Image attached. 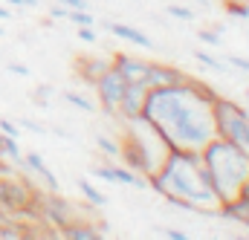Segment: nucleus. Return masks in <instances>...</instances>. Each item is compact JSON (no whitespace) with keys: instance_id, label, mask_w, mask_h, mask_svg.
Returning <instances> with one entry per match:
<instances>
[{"instance_id":"obj_28","label":"nucleus","mask_w":249,"mask_h":240,"mask_svg":"<svg viewBox=\"0 0 249 240\" xmlns=\"http://www.w3.org/2000/svg\"><path fill=\"white\" fill-rule=\"evenodd\" d=\"M78 38L87 41V44H96V32H93V26H78Z\"/></svg>"},{"instance_id":"obj_20","label":"nucleus","mask_w":249,"mask_h":240,"mask_svg":"<svg viewBox=\"0 0 249 240\" xmlns=\"http://www.w3.org/2000/svg\"><path fill=\"white\" fill-rule=\"evenodd\" d=\"M64 102H70L72 107H78V110H84V113H96V104H93L90 99L78 96V93H64Z\"/></svg>"},{"instance_id":"obj_10","label":"nucleus","mask_w":249,"mask_h":240,"mask_svg":"<svg viewBox=\"0 0 249 240\" xmlns=\"http://www.w3.org/2000/svg\"><path fill=\"white\" fill-rule=\"evenodd\" d=\"M41 211H44V217H47L58 232H61L64 226H70V223H72V206H70V203H64V200H58V197L47 200Z\"/></svg>"},{"instance_id":"obj_24","label":"nucleus","mask_w":249,"mask_h":240,"mask_svg":"<svg viewBox=\"0 0 249 240\" xmlns=\"http://www.w3.org/2000/svg\"><path fill=\"white\" fill-rule=\"evenodd\" d=\"M0 133L3 136H12V139H20V127H18V121H12V119H0Z\"/></svg>"},{"instance_id":"obj_8","label":"nucleus","mask_w":249,"mask_h":240,"mask_svg":"<svg viewBox=\"0 0 249 240\" xmlns=\"http://www.w3.org/2000/svg\"><path fill=\"white\" fill-rule=\"evenodd\" d=\"M188 75L183 69H177V67H168V64H148V69H145V84H148V90L151 87H165V84H180V81H186Z\"/></svg>"},{"instance_id":"obj_14","label":"nucleus","mask_w":249,"mask_h":240,"mask_svg":"<svg viewBox=\"0 0 249 240\" xmlns=\"http://www.w3.org/2000/svg\"><path fill=\"white\" fill-rule=\"evenodd\" d=\"M61 238H67V240H99V238H102V232H99L96 226L70 223V226H64V229H61Z\"/></svg>"},{"instance_id":"obj_17","label":"nucleus","mask_w":249,"mask_h":240,"mask_svg":"<svg viewBox=\"0 0 249 240\" xmlns=\"http://www.w3.org/2000/svg\"><path fill=\"white\" fill-rule=\"evenodd\" d=\"M110 168H113V177H116V182H124V185H133V188H148V182L139 180L130 168H122L119 162H110Z\"/></svg>"},{"instance_id":"obj_38","label":"nucleus","mask_w":249,"mask_h":240,"mask_svg":"<svg viewBox=\"0 0 249 240\" xmlns=\"http://www.w3.org/2000/svg\"><path fill=\"white\" fill-rule=\"evenodd\" d=\"M223 3H226V0H223Z\"/></svg>"},{"instance_id":"obj_25","label":"nucleus","mask_w":249,"mask_h":240,"mask_svg":"<svg viewBox=\"0 0 249 240\" xmlns=\"http://www.w3.org/2000/svg\"><path fill=\"white\" fill-rule=\"evenodd\" d=\"M168 15H174V17H180V20H194V12L186 9V6H168Z\"/></svg>"},{"instance_id":"obj_22","label":"nucleus","mask_w":249,"mask_h":240,"mask_svg":"<svg viewBox=\"0 0 249 240\" xmlns=\"http://www.w3.org/2000/svg\"><path fill=\"white\" fill-rule=\"evenodd\" d=\"M96 148L102 154H107V156H119V142H113L107 136H96Z\"/></svg>"},{"instance_id":"obj_3","label":"nucleus","mask_w":249,"mask_h":240,"mask_svg":"<svg viewBox=\"0 0 249 240\" xmlns=\"http://www.w3.org/2000/svg\"><path fill=\"white\" fill-rule=\"evenodd\" d=\"M200 159L212 177V191L217 197V203H226L232 197H238L241 185L249 180V154L241 148H235L232 142L214 136L203 151Z\"/></svg>"},{"instance_id":"obj_26","label":"nucleus","mask_w":249,"mask_h":240,"mask_svg":"<svg viewBox=\"0 0 249 240\" xmlns=\"http://www.w3.org/2000/svg\"><path fill=\"white\" fill-rule=\"evenodd\" d=\"M18 127L20 130H32V133H47L44 124H38V121H32V119H18Z\"/></svg>"},{"instance_id":"obj_9","label":"nucleus","mask_w":249,"mask_h":240,"mask_svg":"<svg viewBox=\"0 0 249 240\" xmlns=\"http://www.w3.org/2000/svg\"><path fill=\"white\" fill-rule=\"evenodd\" d=\"M20 162H23V168H29V171H35L41 180L47 182V188L53 191V194H58V188H61V182H58V177L47 168V162H44V156L41 154H35V151H29V154H23L20 156Z\"/></svg>"},{"instance_id":"obj_35","label":"nucleus","mask_w":249,"mask_h":240,"mask_svg":"<svg viewBox=\"0 0 249 240\" xmlns=\"http://www.w3.org/2000/svg\"><path fill=\"white\" fill-rule=\"evenodd\" d=\"M0 20H9V9L6 6H0Z\"/></svg>"},{"instance_id":"obj_33","label":"nucleus","mask_w":249,"mask_h":240,"mask_svg":"<svg viewBox=\"0 0 249 240\" xmlns=\"http://www.w3.org/2000/svg\"><path fill=\"white\" fill-rule=\"evenodd\" d=\"M165 238H168V240H188V235H186V232H180V229H168V232H165Z\"/></svg>"},{"instance_id":"obj_5","label":"nucleus","mask_w":249,"mask_h":240,"mask_svg":"<svg viewBox=\"0 0 249 240\" xmlns=\"http://www.w3.org/2000/svg\"><path fill=\"white\" fill-rule=\"evenodd\" d=\"M124 87H127V78H124L113 64L96 78V93H99L107 116H116V107H119V102H122V96H124Z\"/></svg>"},{"instance_id":"obj_23","label":"nucleus","mask_w":249,"mask_h":240,"mask_svg":"<svg viewBox=\"0 0 249 240\" xmlns=\"http://www.w3.org/2000/svg\"><path fill=\"white\" fill-rule=\"evenodd\" d=\"M90 174H93V177H99V180L113 182V185H116V177H113V168H110V162H107V165H93V168H90Z\"/></svg>"},{"instance_id":"obj_34","label":"nucleus","mask_w":249,"mask_h":240,"mask_svg":"<svg viewBox=\"0 0 249 240\" xmlns=\"http://www.w3.org/2000/svg\"><path fill=\"white\" fill-rule=\"evenodd\" d=\"M9 6H26V9H35L38 6V0H6Z\"/></svg>"},{"instance_id":"obj_7","label":"nucleus","mask_w":249,"mask_h":240,"mask_svg":"<svg viewBox=\"0 0 249 240\" xmlns=\"http://www.w3.org/2000/svg\"><path fill=\"white\" fill-rule=\"evenodd\" d=\"M145 93H148V84H145V81H127L122 102H119V107H116V116L122 121L139 119L142 104H145Z\"/></svg>"},{"instance_id":"obj_21","label":"nucleus","mask_w":249,"mask_h":240,"mask_svg":"<svg viewBox=\"0 0 249 240\" xmlns=\"http://www.w3.org/2000/svg\"><path fill=\"white\" fill-rule=\"evenodd\" d=\"M67 20H70V23H75V26H93V23H96V20H93V15H90L87 9H70Z\"/></svg>"},{"instance_id":"obj_18","label":"nucleus","mask_w":249,"mask_h":240,"mask_svg":"<svg viewBox=\"0 0 249 240\" xmlns=\"http://www.w3.org/2000/svg\"><path fill=\"white\" fill-rule=\"evenodd\" d=\"M0 154H3V156H9L12 162H20V156H23V151L18 148V139L3 136V133H0Z\"/></svg>"},{"instance_id":"obj_1","label":"nucleus","mask_w":249,"mask_h":240,"mask_svg":"<svg viewBox=\"0 0 249 240\" xmlns=\"http://www.w3.org/2000/svg\"><path fill=\"white\" fill-rule=\"evenodd\" d=\"M217 93L203 84L186 78L180 84H165V87H151L145 93L142 104V119L148 121L168 148L174 151H203L217 133H214V104Z\"/></svg>"},{"instance_id":"obj_4","label":"nucleus","mask_w":249,"mask_h":240,"mask_svg":"<svg viewBox=\"0 0 249 240\" xmlns=\"http://www.w3.org/2000/svg\"><path fill=\"white\" fill-rule=\"evenodd\" d=\"M212 116H214V133L226 142H232L235 148H241L249 154V113L244 107H238L235 102L217 96L212 104Z\"/></svg>"},{"instance_id":"obj_27","label":"nucleus","mask_w":249,"mask_h":240,"mask_svg":"<svg viewBox=\"0 0 249 240\" xmlns=\"http://www.w3.org/2000/svg\"><path fill=\"white\" fill-rule=\"evenodd\" d=\"M229 67H238V69H244V72H249V58H241V55H229V61H226Z\"/></svg>"},{"instance_id":"obj_11","label":"nucleus","mask_w":249,"mask_h":240,"mask_svg":"<svg viewBox=\"0 0 249 240\" xmlns=\"http://www.w3.org/2000/svg\"><path fill=\"white\" fill-rule=\"evenodd\" d=\"M113 67L122 72L127 81H145L148 61H139V58H133V55H122V52H116V55H113Z\"/></svg>"},{"instance_id":"obj_31","label":"nucleus","mask_w":249,"mask_h":240,"mask_svg":"<svg viewBox=\"0 0 249 240\" xmlns=\"http://www.w3.org/2000/svg\"><path fill=\"white\" fill-rule=\"evenodd\" d=\"M200 41H203V44L217 47V44H220V35H217V32H206V29H203V32H200Z\"/></svg>"},{"instance_id":"obj_13","label":"nucleus","mask_w":249,"mask_h":240,"mask_svg":"<svg viewBox=\"0 0 249 240\" xmlns=\"http://www.w3.org/2000/svg\"><path fill=\"white\" fill-rule=\"evenodd\" d=\"M105 29H107V32H113L116 38L127 41V44H136V47H151V38H148L145 32H139L136 26H127V23H113V20H107V23H105Z\"/></svg>"},{"instance_id":"obj_12","label":"nucleus","mask_w":249,"mask_h":240,"mask_svg":"<svg viewBox=\"0 0 249 240\" xmlns=\"http://www.w3.org/2000/svg\"><path fill=\"white\" fill-rule=\"evenodd\" d=\"M217 217H226V220H235V223H241V226H249V200L232 197V200L220 203Z\"/></svg>"},{"instance_id":"obj_16","label":"nucleus","mask_w":249,"mask_h":240,"mask_svg":"<svg viewBox=\"0 0 249 240\" xmlns=\"http://www.w3.org/2000/svg\"><path fill=\"white\" fill-rule=\"evenodd\" d=\"M78 191L87 197V203H90V206H96V208L107 206V197H105V194H102V191H99L90 180H78Z\"/></svg>"},{"instance_id":"obj_30","label":"nucleus","mask_w":249,"mask_h":240,"mask_svg":"<svg viewBox=\"0 0 249 240\" xmlns=\"http://www.w3.org/2000/svg\"><path fill=\"white\" fill-rule=\"evenodd\" d=\"M67 15H70V9L61 6V3H55L53 9H50V17H58V20H67Z\"/></svg>"},{"instance_id":"obj_19","label":"nucleus","mask_w":249,"mask_h":240,"mask_svg":"<svg viewBox=\"0 0 249 240\" xmlns=\"http://www.w3.org/2000/svg\"><path fill=\"white\" fill-rule=\"evenodd\" d=\"M194 58L200 61V64H206L209 69H217V72H229V69H226V67H229L226 61L214 58V55H209V52H203V50H197V52H194Z\"/></svg>"},{"instance_id":"obj_6","label":"nucleus","mask_w":249,"mask_h":240,"mask_svg":"<svg viewBox=\"0 0 249 240\" xmlns=\"http://www.w3.org/2000/svg\"><path fill=\"white\" fill-rule=\"evenodd\" d=\"M35 203V191L26 182L0 180V208L6 211H26Z\"/></svg>"},{"instance_id":"obj_37","label":"nucleus","mask_w":249,"mask_h":240,"mask_svg":"<svg viewBox=\"0 0 249 240\" xmlns=\"http://www.w3.org/2000/svg\"><path fill=\"white\" fill-rule=\"evenodd\" d=\"M247 96H249V90H247Z\"/></svg>"},{"instance_id":"obj_29","label":"nucleus","mask_w":249,"mask_h":240,"mask_svg":"<svg viewBox=\"0 0 249 240\" xmlns=\"http://www.w3.org/2000/svg\"><path fill=\"white\" fill-rule=\"evenodd\" d=\"M9 72H15V75H20V78H26L29 75V67H23V64H18V61H9V67H6Z\"/></svg>"},{"instance_id":"obj_36","label":"nucleus","mask_w":249,"mask_h":240,"mask_svg":"<svg viewBox=\"0 0 249 240\" xmlns=\"http://www.w3.org/2000/svg\"><path fill=\"white\" fill-rule=\"evenodd\" d=\"M0 35H6V29H3V26H0Z\"/></svg>"},{"instance_id":"obj_32","label":"nucleus","mask_w":249,"mask_h":240,"mask_svg":"<svg viewBox=\"0 0 249 240\" xmlns=\"http://www.w3.org/2000/svg\"><path fill=\"white\" fill-rule=\"evenodd\" d=\"M55 3H61L67 9H87V0H55Z\"/></svg>"},{"instance_id":"obj_15","label":"nucleus","mask_w":249,"mask_h":240,"mask_svg":"<svg viewBox=\"0 0 249 240\" xmlns=\"http://www.w3.org/2000/svg\"><path fill=\"white\" fill-rule=\"evenodd\" d=\"M75 67L81 69V75H84L90 84H96V78H99L110 64H105L102 58H78V61H75Z\"/></svg>"},{"instance_id":"obj_2","label":"nucleus","mask_w":249,"mask_h":240,"mask_svg":"<svg viewBox=\"0 0 249 240\" xmlns=\"http://www.w3.org/2000/svg\"><path fill=\"white\" fill-rule=\"evenodd\" d=\"M151 188L162 194L171 206H180L183 211H197L206 217H217L220 203L212 194V188L203 182V162L197 151H168L160 171L148 177Z\"/></svg>"}]
</instances>
